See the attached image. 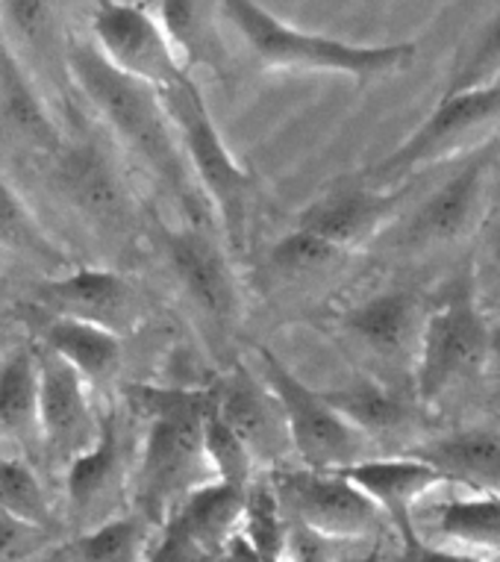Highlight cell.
<instances>
[{"instance_id": "d6986e66", "label": "cell", "mask_w": 500, "mask_h": 562, "mask_svg": "<svg viewBox=\"0 0 500 562\" xmlns=\"http://www.w3.org/2000/svg\"><path fill=\"white\" fill-rule=\"evenodd\" d=\"M427 318L430 313L416 292L391 289L344 310L339 327L374 362L409 366V371H416Z\"/></svg>"}, {"instance_id": "d590c367", "label": "cell", "mask_w": 500, "mask_h": 562, "mask_svg": "<svg viewBox=\"0 0 500 562\" xmlns=\"http://www.w3.org/2000/svg\"><path fill=\"white\" fill-rule=\"evenodd\" d=\"M148 562H224V557L197 542L177 518H168L157 530Z\"/></svg>"}, {"instance_id": "cb8c5ba5", "label": "cell", "mask_w": 500, "mask_h": 562, "mask_svg": "<svg viewBox=\"0 0 500 562\" xmlns=\"http://www.w3.org/2000/svg\"><path fill=\"white\" fill-rule=\"evenodd\" d=\"M0 445H15L21 457L42 453L36 345H21L0 366Z\"/></svg>"}, {"instance_id": "8992f818", "label": "cell", "mask_w": 500, "mask_h": 562, "mask_svg": "<svg viewBox=\"0 0 500 562\" xmlns=\"http://www.w3.org/2000/svg\"><path fill=\"white\" fill-rule=\"evenodd\" d=\"M260 378L286 415L288 436L300 465L309 471H344L371 460V439L336 413L325 392L309 389L269 348H257Z\"/></svg>"}, {"instance_id": "ffe728a7", "label": "cell", "mask_w": 500, "mask_h": 562, "mask_svg": "<svg viewBox=\"0 0 500 562\" xmlns=\"http://www.w3.org/2000/svg\"><path fill=\"white\" fill-rule=\"evenodd\" d=\"M0 133L27 154L59 157L66 150V133L38 92L36 75L12 50L0 33Z\"/></svg>"}, {"instance_id": "7c38bea8", "label": "cell", "mask_w": 500, "mask_h": 562, "mask_svg": "<svg viewBox=\"0 0 500 562\" xmlns=\"http://www.w3.org/2000/svg\"><path fill=\"white\" fill-rule=\"evenodd\" d=\"M495 145H489L465 159L445 183L435 186L404 222L400 245L430 250L468 239L489 213L495 192Z\"/></svg>"}, {"instance_id": "f1b7e54d", "label": "cell", "mask_w": 500, "mask_h": 562, "mask_svg": "<svg viewBox=\"0 0 500 562\" xmlns=\"http://www.w3.org/2000/svg\"><path fill=\"white\" fill-rule=\"evenodd\" d=\"M325 397L333 404L336 413L348 418L360 434L368 436L371 442L407 425V404L377 380H353L348 386L325 392Z\"/></svg>"}, {"instance_id": "4316f807", "label": "cell", "mask_w": 500, "mask_h": 562, "mask_svg": "<svg viewBox=\"0 0 500 562\" xmlns=\"http://www.w3.org/2000/svg\"><path fill=\"white\" fill-rule=\"evenodd\" d=\"M154 527L139 513L115 518L110 525L94 527L86 533L59 542L42 562H148L154 548Z\"/></svg>"}, {"instance_id": "484cf974", "label": "cell", "mask_w": 500, "mask_h": 562, "mask_svg": "<svg viewBox=\"0 0 500 562\" xmlns=\"http://www.w3.org/2000/svg\"><path fill=\"white\" fill-rule=\"evenodd\" d=\"M157 10L159 24L166 27L171 45H174L177 56L183 68L192 75L195 68H213L221 71L227 68L230 50L221 36V27L215 15L221 12V7L213 3H159Z\"/></svg>"}, {"instance_id": "836d02e7", "label": "cell", "mask_w": 500, "mask_h": 562, "mask_svg": "<svg viewBox=\"0 0 500 562\" xmlns=\"http://www.w3.org/2000/svg\"><path fill=\"white\" fill-rule=\"evenodd\" d=\"M206 453H209L218 483L248 488L257 480L260 465L253 460V453L245 448L239 436L232 434L230 425L215 409V404L209 406V415H206Z\"/></svg>"}, {"instance_id": "e0dca14e", "label": "cell", "mask_w": 500, "mask_h": 562, "mask_svg": "<svg viewBox=\"0 0 500 562\" xmlns=\"http://www.w3.org/2000/svg\"><path fill=\"white\" fill-rule=\"evenodd\" d=\"M56 183L71 210L94 231L121 233L136 218L124 168L98 145H66L56 157Z\"/></svg>"}, {"instance_id": "9c48e42d", "label": "cell", "mask_w": 500, "mask_h": 562, "mask_svg": "<svg viewBox=\"0 0 500 562\" xmlns=\"http://www.w3.org/2000/svg\"><path fill=\"white\" fill-rule=\"evenodd\" d=\"M159 245L177 286L195 313L218 333L232 330L245 313V297L227 241H218L209 224L185 222L180 227L159 224Z\"/></svg>"}, {"instance_id": "2e32d148", "label": "cell", "mask_w": 500, "mask_h": 562, "mask_svg": "<svg viewBox=\"0 0 500 562\" xmlns=\"http://www.w3.org/2000/svg\"><path fill=\"white\" fill-rule=\"evenodd\" d=\"M36 301L42 313L94 324L121 339L136 330L145 315L139 289L110 268H75L50 277L36 289Z\"/></svg>"}, {"instance_id": "7402d4cb", "label": "cell", "mask_w": 500, "mask_h": 562, "mask_svg": "<svg viewBox=\"0 0 500 562\" xmlns=\"http://www.w3.org/2000/svg\"><path fill=\"white\" fill-rule=\"evenodd\" d=\"M404 453L427 462L454 486L500 495V434L491 427H465Z\"/></svg>"}, {"instance_id": "52a82bcc", "label": "cell", "mask_w": 500, "mask_h": 562, "mask_svg": "<svg viewBox=\"0 0 500 562\" xmlns=\"http://www.w3.org/2000/svg\"><path fill=\"white\" fill-rule=\"evenodd\" d=\"M491 324L471 292H456L430 310L418 350L412 386L421 404H435L447 392L489 371Z\"/></svg>"}, {"instance_id": "ab89813d", "label": "cell", "mask_w": 500, "mask_h": 562, "mask_svg": "<svg viewBox=\"0 0 500 562\" xmlns=\"http://www.w3.org/2000/svg\"><path fill=\"white\" fill-rule=\"evenodd\" d=\"M489 371L500 378V322L491 324V350H489Z\"/></svg>"}, {"instance_id": "4fadbf2b", "label": "cell", "mask_w": 500, "mask_h": 562, "mask_svg": "<svg viewBox=\"0 0 500 562\" xmlns=\"http://www.w3.org/2000/svg\"><path fill=\"white\" fill-rule=\"evenodd\" d=\"M38 415H42V453L54 469H66L101 439L103 415L94 413L92 389L66 360L38 348Z\"/></svg>"}, {"instance_id": "d4e9b609", "label": "cell", "mask_w": 500, "mask_h": 562, "mask_svg": "<svg viewBox=\"0 0 500 562\" xmlns=\"http://www.w3.org/2000/svg\"><path fill=\"white\" fill-rule=\"evenodd\" d=\"M0 250H7L21 262L42 268L50 277H63L75 271L71 254L50 236L42 218L33 213L7 177L0 175Z\"/></svg>"}, {"instance_id": "603a6c76", "label": "cell", "mask_w": 500, "mask_h": 562, "mask_svg": "<svg viewBox=\"0 0 500 562\" xmlns=\"http://www.w3.org/2000/svg\"><path fill=\"white\" fill-rule=\"evenodd\" d=\"M38 348H47L86 380L89 389L110 386L124 362V339L94 324L45 313L38 324Z\"/></svg>"}, {"instance_id": "3957f363", "label": "cell", "mask_w": 500, "mask_h": 562, "mask_svg": "<svg viewBox=\"0 0 500 562\" xmlns=\"http://www.w3.org/2000/svg\"><path fill=\"white\" fill-rule=\"evenodd\" d=\"M221 15L245 38V45L257 56V63L271 71H321V75L377 80V77L407 71L418 56L416 42L353 45L344 38L292 27L277 19L269 7L250 3V0L221 3Z\"/></svg>"}, {"instance_id": "ac0fdd59", "label": "cell", "mask_w": 500, "mask_h": 562, "mask_svg": "<svg viewBox=\"0 0 500 562\" xmlns=\"http://www.w3.org/2000/svg\"><path fill=\"white\" fill-rule=\"evenodd\" d=\"M209 392L218 415L253 453L257 465L260 469L265 465L269 471L286 469V457L295 453V448L288 436L286 415L280 409L277 397L265 386V380L245 366H236Z\"/></svg>"}, {"instance_id": "74e56055", "label": "cell", "mask_w": 500, "mask_h": 562, "mask_svg": "<svg viewBox=\"0 0 500 562\" xmlns=\"http://www.w3.org/2000/svg\"><path fill=\"white\" fill-rule=\"evenodd\" d=\"M389 562H491L480 560V557H468V553L445 551V548H435V544L421 542L416 533H409L400 539V553Z\"/></svg>"}, {"instance_id": "ba28073f", "label": "cell", "mask_w": 500, "mask_h": 562, "mask_svg": "<svg viewBox=\"0 0 500 562\" xmlns=\"http://www.w3.org/2000/svg\"><path fill=\"white\" fill-rule=\"evenodd\" d=\"M288 521L327 536L330 542H365L395 530L374 501L339 471H269Z\"/></svg>"}, {"instance_id": "9a60e30c", "label": "cell", "mask_w": 500, "mask_h": 562, "mask_svg": "<svg viewBox=\"0 0 500 562\" xmlns=\"http://www.w3.org/2000/svg\"><path fill=\"white\" fill-rule=\"evenodd\" d=\"M412 533L435 548L498 562L500 495L445 483L416 504Z\"/></svg>"}, {"instance_id": "8d00e7d4", "label": "cell", "mask_w": 500, "mask_h": 562, "mask_svg": "<svg viewBox=\"0 0 500 562\" xmlns=\"http://www.w3.org/2000/svg\"><path fill=\"white\" fill-rule=\"evenodd\" d=\"M333 544L327 536L309 530V527L288 521L286 551H283V562H336Z\"/></svg>"}, {"instance_id": "d6a6232c", "label": "cell", "mask_w": 500, "mask_h": 562, "mask_svg": "<svg viewBox=\"0 0 500 562\" xmlns=\"http://www.w3.org/2000/svg\"><path fill=\"white\" fill-rule=\"evenodd\" d=\"M344 257H348L344 250L325 241L321 236H312V233L295 227L271 248V268L280 277H288V280H306V277L333 271L336 266H342Z\"/></svg>"}, {"instance_id": "8fae6325", "label": "cell", "mask_w": 500, "mask_h": 562, "mask_svg": "<svg viewBox=\"0 0 500 562\" xmlns=\"http://www.w3.org/2000/svg\"><path fill=\"white\" fill-rule=\"evenodd\" d=\"M89 38L115 71L157 92L174 89L180 80L189 77L154 7L98 3L92 10V36Z\"/></svg>"}, {"instance_id": "e575fe53", "label": "cell", "mask_w": 500, "mask_h": 562, "mask_svg": "<svg viewBox=\"0 0 500 562\" xmlns=\"http://www.w3.org/2000/svg\"><path fill=\"white\" fill-rule=\"evenodd\" d=\"M59 544V533L0 513V562H38Z\"/></svg>"}, {"instance_id": "1f68e13d", "label": "cell", "mask_w": 500, "mask_h": 562, "mask_svg": "<svg viewBox=\"0 0 500 562\" xmlns=\"http://www.w3.org/2000/svg\"><path fill=\"white\" fill-rule=\"evenodd\" d=\"M495 83H500V10L477 30L471 45L459 50L442 98L477 92V89H489Z\"/></svg>"}, {"instance_id": "4dcf8cb0", "label": "cell", "mask_w": 500, "mask_h": 562, "mask_svg": "<svg viewBox=\"0 0 500 562\" xmlns=\"http://www.w3.org/2000/svg\"><path fill=\"white\" fill-rule=\"evenodd\" d=\"M241 536L265 562H283L288 536V518L277 498L271 477H257L245 492V521Z\"/></svg>"}, {"instance_id": "44dd1931", "label": "cell", "mask_w": 500, "mask_h": 562, "mask_svg": "<svg viewBox=\"0 0 500 562\" xmlns=\"http://www.w3.org/2000/svg\"><path fill=\"white\" fill-rule=\"evenodd\" d=\"M339 474H344L353 486L362 488L386 513L400 539L412 533V509H416L418 501H424L430 492L447 483L439 471L416 460V457H409V453L371 457V460L356 462Z\"/></svg>"}, {"instance_id": "6da1fadb", "label": "cell", "mask_w": 500, "mask_h": 562, "mask_svg": "<svg viewBox=\"0 0 500 562\" xmlns=\"http://www.w3.org/2000/svg\"><path fill=\"white\" fill-rule=\"evenodd\" d=\"M66 75L92 106L112 142L127 157L136 159L154 180L166 186L185 210H192L197 224L209 222L213 213L189 171L162 94L115 71L92 38H68Z\"/></svg>"}, {"instance_id": "7a4b0ae2", "label": "cell", "mask_w": 500, "mask_h": 562, "mask_svg": "<svg viewBox=\"0 0 500 562\" xmlns=\"http://www.w3.org/2000/svg\"><path fill=\"white\" fill-rule=\"evenodd\" d=\"M133 409L148 422L133 474V513L162 527L201 488L218 483L206 453L209 389L130 386Z\"/></svg>"}, {"instance_id": "30bf717a", "label": "cell", "mask_w": 500, "mask_h": 562, "mask_svg": "<svg viewBox=\"0 0 500 562\" xmlns=\"http://www.w3.org/2000/svg\"><path fill=\"white\" fill-rule=\"evenodd\" d=\"M133 474L136 460L130 457L124 418L118 413H106L98 445L66 469L63 507L75 536L127 516L124 507L127 501L133 504Z\"/></svg>"}, {"instance_id": "f546056e", "label": "cell", "mask_w": 500, "mask_h": 562, "mask_svg": "<svg viewBox=\"0 0 500 562\" xmlns=\"http://www.w3.org/2000/svg\"><path fill=\"white\" fill-rule=\"evenodd\" d=\"M0 513L59 533L54 501L36 469L21 453H0Z\"/></svg>"}, {"instance_id": "60d3db41", "label": "cell", "mask_w": 500, "mask_h": 562, "mask_svg": "<svg viewBox=\"0 0 500 562\" xmlns=\"http://www.w3.org/2000/svg\"><path fill=\"white\" fill-rule=\"evenodd\" d=\"M489 259H491V266H495V271L500 274V227H498V233H495V239H491V245H489Z\"/></svg>"}, {"instance_id": "5bb4252c", "label": "cell", "mask_w": 500, "mask_h": 562, "mask_svg": "<svg viewBox=\"0 0 500 562\" xmlns=\"http://www.w3.org/2000/svg\"><path fill=\"white\" fill-rule=\"evenodd\" d=\"M409 194H412L409 183L333 186L330 192L306 203L297 213L295 227L321 236L344 254L365 250L371 241H377L383 233L395 227Z\"/></svg>"}, {"instance_id": "5b68a950", "label": "cell", "mask_w": 500, "mask_h": 562, "mask_svg": "<svg viewBox=\"0 0 500 562\" xmlns=\"http://www.w3.org/2000/svg\"><path fill=\"white\" fill-rule=\"evenodd\" d=\"M500 130V83L477 92L439 98L433 112L409 133L389 157L371 168L377 186L409 183L427 168L468 159L495 145Z\"/></svg>"}, {"instance_id": "83f0119b", "label": "cell", "mask_w": 500, "mask_h": 562, "mask_svg": "<svg viewBox=\"0 0 500 562\" xmlns=\"http://www.w3.org/2000/svg\"><path fill=\"white\" fill-rule=\"evenodd\" d=\"M245 492L248 488L213 483V486L195 492L171 518H177L209 551L218 553V557H227L230 544L241 536Z\"/></svg>"}, {"instance_id": "f35d334b", "label": "cell", "mask_w": 500, "mask_h": 562, "mask_svg": "<svg viewBox=\"0 0 500 562\" xmlns=\"http://www.w3.org/2000/svg\"><path fill=\"white\" fill-rule=\"evenodd\" d=\"M224 562H265V560H262L260 553L250 548V542L245 539V536H239V539L230 544V551H227Z\"/></svg>"}, {"instance_id": "277c9868", "label": "cell", "mask_w": 500, "mask_h": 562, "mask_svg": "<svg viewBox=\"0 0 500 562\" xmlns=\"http://www.w3.org/2000/svg\"><path fill=\"white\" fill-rule=\"evenodd\" d=\"M159 94L171 115L189 171L204 194L213 222L221 231V239L227 241L230 254H245L248 250L250 201H253L257 180L227 148L221 130L213 121V112L197 89L195 77L189 75L174 89H166Z\"/></svg>"}]
</instances>
